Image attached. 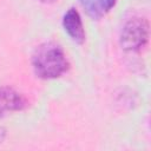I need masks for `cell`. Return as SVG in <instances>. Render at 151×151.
<instances>
[{
	"instance_id": "cell-1",
	"label": "cell",
	"mask_w": 151,
	"mask_h": 151,
	"mask_svg": "<svg viewBox=\"0 0 151 151\" xmlns=\"http://www.w3.org/2000/svg\"><path fill=\"white\" fill-rule=\"evenodd\" d=\"M32 65L34 73L41 79H54L68 70V60L60 45L47 41L39 45L33 55Z\"/></svg>"
},
{
	"instance_id": "cell-2",
	"label": "cell",
	"mask_w": 151,
	"mask_h": 151,
	"mask_svg": "<svg viewBox=\"0 0 151 151\" xmlns=\"http://www.w3.org/2000/svg\"><path fill=\"white\" fill-rule=\"evenodd\" d=\"M149 39V22L144 18L129 19L120 32L119 42L125 51H138L145 46Z\"/></svg>"
},
{
	"instance_id": "cell-3",
	"label": "cell",
	"mask_w": 151,
	"mask_h": 151,
	"mask_svg": "<svg viewBox=\"0 0 151 151\" xmlns=\"http://www.w3.org/2000/svg\"><path fill=\"white\" fill-rule=\"evenodd\" d=\"M26 105L27 101L25 97L17 90L9 86L0 87V118H4L12 112L24 110Z\"/></svg>"
},
{
	"instance_id": "cell-4",
	"label": "cell",
	"mask_w": 151,
	"mask_h": 151,
	"mask_svg": "<svg viewBox=\"0 0 151 151\" xmlns=\"http://www.w3.org/2000/svg\"><path fill=\"white\" fill-rule=\"evenodd\" d=\"M63 26L70 38L78 45H81L85 41L86 34L84 29V25L81 21V18L78 13V11L73 7L67 9V12L64 14L63 18Z\"/></svg>"
},
{
	"instance_id": "cell-5",
	"label": "cell",
	"mask_w": 151,
	"mask_h": 151,
	"mask_svg": "<svg viewBox=\"0 0 151 151\" xmlns=\"http://www.w3.org/2000/svg\"><path fill=\"white\" fill-rule=\"evenodd\" d=\"M86 14L93 20L105 17L114 6L116 0H79Z\"/></svg>"
},
{
	"instance_id": "cell-6",
	"label": "cell",
	"mask_w": 151,
	"mask_h": 151,
	"mask_svg": "<svg viewBox=\"0 0 151 151\" xmlns=\"http://www.w3.org/2000/svg\"><path fill=\"white\" fill-rule=\"evenodd\" d=\"M5 137H6V130L4 127H0V144L4 142Z\"/></svg>"
},
{
	"instance_id": "cell-7",
	"label": "cell",
	"mask_w": 151,
	"mask_h": 151,
	"mask_svg": "<svg viewBox=\"0 0 151 151\" xmlns=\"http://www.w3.org/2000/svg\"><path fill=\"white\" fill-rule=\"evenodd\" d=\"M41 2H46V4H51V2H54V1H58V0H39Z\"/></svg>"
}]
</instances>
